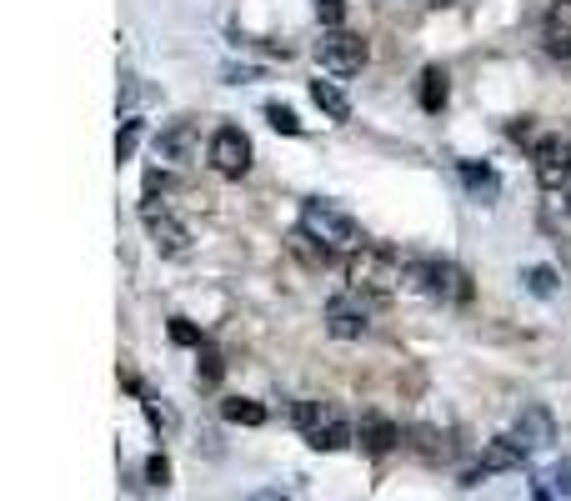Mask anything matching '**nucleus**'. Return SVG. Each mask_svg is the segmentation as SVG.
<instances>
[{
	"mask_svg": "<svg viewBox=\"0 0 571 501\" xmlns=\"http://www.w3.org/2000/svg\"><path fill=\"white\" fill-rule=\"evenodd\" d=\"M145 481H151V487H166V481H171L166 452H151V456H145Z\"/></svg>",
	"mask_w": 571,
	"mask_h": 501,
	"instance_id": "28",
	"label": "nucleus"
},
{
	"mask_svg": "<svg viewBox=\"0 0 571 501\" xmlns=\"http://www.w3.org/2000/svg\"><path fill=\"white\" fill-rule=\"evenodd\" d=\"M316 60H322V71L331 75H357L361 66L371 60V46L357 36V31H322V40H316Z\"/></svg>",
	"mask_w": 571,
	"mask_h": 501,
	"instance_id": "6",
	"label": "nucleus"
},
{
	"mask_svg": "<svg viewBox=\"0 0 571 501\" xmlns=\"http://www.w3.org/2000/svg\"><path fill=\"white\" fill-rule=\"evenodd\" d=\"M141 131H145L141 116H126V120H120V131H116V161H120V166H126V161L136 155V145H141Z\"/></svg>",
	"mask_w": 571,
	"mask_h": 501,
	"instance_id": "21",
	"label": "nucleus"
},
{
	"mask_svg": "<svg viewBox=\"0 0 571 501\" xmlns=\"http://www.w3.org/2000/svg\"><path fill=\"white\" fill-rule=\"evenodd\" d=\"M522 281L532 296H557V271H551V266H526Z\"/></svg>",
	"mask_w": 571,
	"mask_h": 501,
	"instance_id": "23",
	"label": "nucleus"
},
{
	"mask_svg": "<svg viewBox=\"0 0 571 501\" xmlns=\"http://www.w3.org/2000/svg\"><path fill=\"white\" fill-rule=\"evenodd\" d=\"M141 226H145V236L155 241V250H161V256H186V250H190V231L180 226L176 215H171V206L141 201Z\"/></svg>",
	"mask_w": 571,
	"mask_h": 501,
	"instance_id": "9",
	"label": "nucleus"
},
{
	"mask_svg": "<svg viewBox=\"0 0 571 501\" xmlns=\"http://www.w3.org/2000/svg\"><path fill=\"white\" fill-rule=\"evenodd\" d=\"M346 287L361 291V296H371V301L396 296V291L406 287V256H396L392 246L366 241L357 256H346Z\"/></svg>",
	"mask_w": 571,
	"mask_h": 501,
	"instance_id": "1",
	"label": "nucleus"
},
{
	"mask_svg": "<svg viewBox=\"0 0 571 501\" xmlns=\"http://www.w3.org/2000/svg\"><path fill=\"white\" fill-rule=\"evenodd\" d=\"M462 180H466V186H471L476 196H497V191H501L497 171H487V166H471V161H462Z\"/></svg>",
	"mask_w": 571,
	"mask_h": 501,
	"instance_id": "22",
	"label": "nucleus"
},
{
	"mask_svg": "<svg viewBox=\"0 0 571 501\" xmlns=\"http://www.w3.org/2000/svg\"><path fill=\"white\" fill-rule=\"evenodd\" d=\"M291 421H296V431L316 452H346V446L357 442V427L346 421V411L336 401H296L291 406Z\"/></svg>",
	"mask_w": 571,
	"mask_h": 501,
	"instance_id": "4",
	"label": "nucleus"
},
{
	"mask_svg": "<svg viewBox=\"0 0 571 501\" xmlns=\"http://www.w3.org/2000/svg\"><path fill=\"white\" fill-rule=\"evenodd\" d=\"M311 101H316V106H322L331 120H351V101H346L341 85H331V81H311Z\"/></svg>",
	"mask_w": 571,
	"mask_h": 501,
	"instance_id": "18",
	"label": "nucleus"
},
{
	"mask_svg": "<svg viewBox=\"0 0 571 501\" xmlns=\"http://www.w3.org/2000/svg\"><path fill=\"white\" fill-rule=\"evenodd\" d=\"M381 301L361 296V291H336L331 301H326V331L336 336V341H361V336L371 331V316H376Z\"/></svg>",
	"mask_w": 571,
	"mask_h": 501,
	"instance_id": "5",
	"label": "nucleus"
},
{
	"mask_svg": "<svg viewBox=\"0 0 571 501\" xmlns=\"http://www.w3.org/2000/svg\"><path fill=\"white\" fill-rule=\"evenodd\" d=\"M166 331H171V341H176V347H196V351L206 347V336H201V326H190L186 316H171V326H166Z\"/></svg>",
	"mask_w": 571,
	"mask_h": 501,
	"instance_id": "24",
	"label": "nucleus"
},
{
	"mask_svg": "<svg viewBox=\"0 0 571 501\" xmlns=\"http://www.w3.org/2000/svg\"><path fill=\"white\" fill-rule=\"evenodd\" d=\"M406 452L411 456H421V462H431V466H441V462H452L456 456V442H452V431H441V427H406Z\"/></svg>",
	"mask_w": 571,
	"mask_h": 501,
	"instance_id": "14",
	"label": "nucleus"
},
{
	"mask_svg": "<svg viewBox=\"0 0 571 501\" xmlns=\"http://www.w3.org/2000/svg\"><path fill=\"white\" fill-rule=\"evenodd\" d=\"M196 151H201V126H196L190 116L171 120L166 131L155 136V155L171 161V166H196Z\"/></svg>",
	"mask_w": 571,
	"mask_h": 501,
	"instance_id": "10",
	"label": "nucleus"
},
{
	"mask_svg": "<svg viewBox=\"0 0 571 501\" xmlns=\"http://www.w3.org/2000/svg\"><path fill=\"white\" fill-rule=\"evenodd\" d=\"M296 231H301V236H311L322 250H331V256H357V250L366 246L361 221L351 211H341L336 201H306V206H301Z\"/></svg>",
	"mask_w": 571,
	"mask_h": 501,
	"instance_id": "2",
	"label": "nucleus"
},
{
	"mask_svg": "<svg viewBox=\"0 0 571 501\" xmlns=\"http://www.w3.org/2000/svg\"><path fill=\"white\" fill-rule=\"evenodd\" d=\"M206 161H211V166L221 171L226 180H241L250 171V136L241 131V126H215Z\"/></svg>",
	"mask_w": 571,
	"mask_h": 501,
	"instance_id": "8",
	"label": "nucleus"
},
{
	"mask_svg": "<svg viewBox=\"0 0 571 501\" xmlns=\"http://www.w3.org/2000/svg\"><path fill=\"white\" fill-rule=\"evenodd\" d=\"M446 96H452V75L441 71V66H427V71H421V91H417L421 110H431V116H436V110L446 106Z\"/></svg>",
	"mask_w": 571,
	"mask_h": 501,
	"instance_id": "17",
	"label": "nucleus"
},
{
	"mask_svg": "<svg viewBox=\"0 0 571 501\" xmlns=\"http://www.w3.org/2000/svg\"><path fill=\"white\" fill-rule=\"evenodd\" d=\"M406 287L421 291L427 301H441V306H466L471 301V276L446 256H406Z\"/></svg>",
	"mask_w": 571,
	"mask_h": 501,
	"instance_id": "3",
	"label": "nucleus"
},
{
	"mask_svg": "<svg viewBox=\"0 0 571 501\" xmlns=\"http://www.w3.org/2000/svg\"><path fill=\"white\" fill-rule=\"evenodd\" d=\"M551 491H561V497H567L571 501V456H567V462H557V466H551Z\"/></svg>",
	"mask_w": 571,
	"mask_h": 501,
	"instance_id": "29",
	"label": "nucleus"
},
{
	"mask_svg": "<svg viewBox=\"0 0 571 501\" xmlns=\"http://www.w3.org/2000/svg\"><path fill=\"white\" fill-rule=\"evenodd\" d=\"M221 75H226L231 85H241V81H256V66H226Z\"/></svg>",
	"mask_w": 571,
	"mask_h": 501,
	"instance_id": "30",
	"label": "nucleus"
},
{
	"mask_svg": "<svg viewBox=\"0 0 571 501\" xmlns=\"http://www.w3.org/2000/svg\"><path fill=\"white\" fill-rule=\"evenodd\" d=\"M532 171L541 180V191H571V141L541 136L532 151Z\"/></svg>",
	"mask_w": 571,
	"mask_h": 501,
	"instance_id": "7",
	"label": "nucleus"
},
{
	"mask_svg": "<svg viewBox=\"0 0 571 501\" xmlns=\"http://www.w3.org/2000/svg\"><path fill=\"white\" fill-rule=\"evenodd\" d=\"M311 5H316V15H322L326 31H341V21H346V0H311Z\"/></svg>",
	"mask_w": 571,
	"mask_h": 501,
	"instance_id": "27",
	"label": "nucleus"
},
{
	"mask_svg": "<svg viewBox=\"0 0 571 501\" xmlns=\"http://www.w3.org/2000/svg\"><path fill=\"white\" fill-rule=\"evenodd\" d=\"M246 501H291V497H286L281 487H261V491H250Z\"/></svg>",
	"mask_w": 571,
	"mask_h": 501,
	"instance_id": "31",
	"label": "nucleus"
},
{
	"mask_svg": "<svg viewBox=\"0 0 571 501\" xmlns=\"http://www.w3.org/2000/svg\"><path fill=\"white\" fill-rule=\"evenodd\" d=\"M512 442L522 446V452H547V446L557 442V417H551V406H541V401L522 406V417H516V427H512Z\"/></svg>",
	"mask_w": 571,
	"mask_h": 501,
	"instance_id": "11",
	"label": "nucleus"
},
{
	"mask_svg": "<svg viewBox=\"0 0 571 501\" xmlns=\"http://www.w3.org/2000/svg\"><path fill=\"white\" fill-rule=\"evenodd\" d=\"M522 446L512 442V436H497V442H487L481 446V462L466 471V487H476V481H487V477H497V471H516L522 466Z\"/></svg>",
	"mask_w": 571,
	"mask_h": 501,
	"instance_id": "13",
	"label": "nucleus"
},
{
	"mask_svg": "<svg viewBox=\"0 0 571 501\" xmlns=\"http://www.w3.org/2000/svg\"><path fill=\"white\" fill-rule=\"evenodd\" d=\"M126 386H131L136 396H141V411H145V421H151V431H161V436H176V427H180V417L171 411V401L166 396H155V392H145L136 376H126Z\"/></svg>",
	"mask_w": 571,
	"mask_h": 501,
	"instance_id": "16",
	"label": "nucleus"
},
{
	"mask_svg": "<svg viewBox=\"0 0 571 501\" xmlns=\"http://www.w3.org/2000/svg\"><path fill=\"white\" fill-rule=\"evenodd\" d=\"M291 250H296V256H301V261H306V266H326V261H331V250H322V246H316V241H311V236H301V231H296V236H291Z\"/></svg>",
	"mask_w": 571,
	"mask_h": 501,
	"instance_id": "26",
	"label": "nucleus"
},
{
	"mask_svg": "<svg viewBox=\"0 0 571 501\" xmlns=\"http://www.w3.org/2000/svg\"><path fill=\"white\" fill-rule=\"evenodd\" d=\"M196 386H201V392H215V386H221V376H226V361H221V351L215 347H201L196 351Z\"/></svg>",
	"mask_w": 571,
	"mask_h": 501,
	"instance_id": "20",
	"label": "nucleus"
},
{
	"mask_svg": "<svg viewBox=\"0 0 571 501\" xmlns=\"http://www.w3.org/2000/svg\"><path fill=\"white\" fill-rule=\"evenodd\" d=\"M541 40H547L551 56L571 60V0H551L547 15H541Z\"/></svg>",
	"mask_w": 571,
	"mask_h": 501,
	"instance_id": "15",
	"label": "nucleus"
},
{
	"mask_svg": "<svg viewBox=\"0 0 571 501\" xmlns=\"http://www.w3.org/2000/svg\"><path fill=\"white\" fill-rule=\"evenodd\" d=\"M266 120H271V126H276V131H281V136H301L296 110H291V106H281V101H271V106H266Z\"/></svg>",
	"mask_w": 571,
	"mask_h": 501,
	"instance_id": "25",
	"label": "nucleus"
},
{
	"mask_svg": "<svg viewBox=\"0 0 571 501\" xmlns=\"http://www.w3.org/2000/svg\"><path fill=\"white\" fill-rule=\"evenodd\" d=\"M406 442V431L396 427L392 417H381V411H361V421H357V446L366 456H386V452H396V446Z\"/></svg>",
	"mask_w": 571,
	"mask_h": 501,
	"instance_id": "12",
	"label": "nucleus"
},
{
	"mask_svg": "<svg viewBox=\"0 0 571 501\" xmlns=\"http://www.w3.org/2000/svg\"><path fill=\"white\" fill-rule=\"evenodd\" d=\"M221 417H226L231 427H261V421H266V406L250 401V396H226V401H221Z\"/></svg>",
	"mask_w": 571,
	"mask_h": 501,
	"instance_id": "19",
	"label": "nucleus"
},
{
	"mask_svg": "<svg viewBox=\"0 0 571 501\" xmlns=\"http://www.w3.org/2000/svg\"><path fill=\"white\" fill-rule=\"evenodd\" d=\"M427 5H462V0H427Z\"/></svg>",
	"mask_w": 571,
	"mask_h": 501,
	"instance_id": "32",
	"label": "nucleus"
}]
</instances>
